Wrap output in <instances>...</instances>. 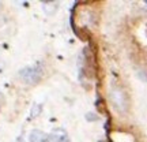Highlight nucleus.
Segmentation results:
<instances>
[{"instance_id":"f257e3e1","label":"nucleus","mask_w":147,"mask_h":142,"mask_svg":"<svg viewBox=\"0 0 147 142\" xmlns=\"http://www.w3.org/2000/svg\"><path fill=\"white\" fill-rule=\"evenodd\" d=\"M42 63L37 62V63L32 64V66H26L23 69L19 70V77L22 81H25L29 85H34L37 84L42 77Z\"/></svg>"},{"instance_id":"f03ea898","label":"nucleus","mask_w":147,"mask_h":142,"mask_svg":"<svg viewBox=\"0 0 147 142\" xmlns=\"http://www.w3.org/2000/svg\"><path fill=\"white\" fill-rule=\"evenodd\" d=\"M110 100H112L113 107H115L117 111L124 112V111L127 109V99H125V94L123 93L121 89L113 88V89L110 90Z\"/></svg>"},{"instance_id":"7ed1b4c3","label":"nucleus","mask_w":147,"mask_h":142,"mask_svg":"<svg viewBox=\"0 0 147 142\" xmlns=\"http://www.w3.org/2000/svg\"><path fill=\"white\" fill-rule=\"evenodd\" d=\"M51 139L53 142H69V137L67 131L61 128V127H59V128H53L52 132H51Z\"/></svg>"},{"instance_id":"20e7f679","label":"nucleus","mask_w":147,"mask_h":142,"mask_svg":"<svg viewBox=\"0 0 147 142\" xmlns=\"http://www.w3.org/2000/svg\"><path fill=\"white\" fill-rule=\"evenodd\" d=\"M51 137L49 134L41 131V130H33L29 135V142H49Z\"/></svg>"},{"instance_id":"39448f33","label":"nucleus","mask_w":147,"mask_h":142,"mask_svg":"<svg viewBox=\"0 0 147 142\" xmlns=\"http://www.w3.org/2000/svg\"><path fill=\"white\" fill-rule=\"evenodd\" d=\"M41 111H42L41 104H34V105L32 107V109H30V119H34L37 116H40Z\"/></svg>"},{"instance_id":"423d86ee","label":"nucleus","mask_w":147,"mask_h":142,"mask_svg":"<svg viewBox=\"0 0 147 142\" xmlns=\"http://www.w3.org/2000/svg\"><path fill=\"white\" fill-rule=\"evenodd\" d=\"M97 119H98V118H97L95 113H91V112L87 113V120H97Z\"/></svg>"},{"instance_id":"0eeeda50","label":"nucleus","mask_w":147,"mask_h":142,"mask_svg":"<svg viewBox=\"0 0 147 142\" xmlns=\"http://www.w3.org/2000/svg\"><path fill=\"white\" fill-rule=\"evenodd\" d=\"M139 77H140V78H143L147 82V73H144V71H140V73H139Z\"/></svg>"},{"instance_id":"6e6552de","label":"nucleus","mask_w":147,"mask_h":142,"mask_svg":"<svg viewBox=\"0 0 147 142\" xmlns=\"http://www.w3.org/2000/svg\"><path fill=\"white\" fill-rule=\"evenodd\" d=\"M144 4H146V5H147V0H146V1H144Z\"/></svg>"}]
</instances>
